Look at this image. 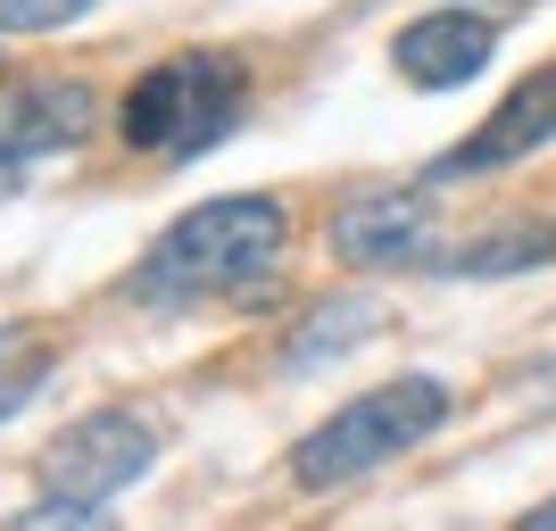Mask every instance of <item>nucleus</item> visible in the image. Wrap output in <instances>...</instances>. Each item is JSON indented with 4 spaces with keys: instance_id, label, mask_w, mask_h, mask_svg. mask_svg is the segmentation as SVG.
<instances>
[{
    "instance_id": "1a4fd4ad",
    "label": "nucleus",
    "mask_w": 556,
    "mask_h": 531,
    "mask_svg": "<svg viewBox=\"0 0 556 531\" xmlns=\"http://www.w3.org/2000/svg\"><path fill=\"white\" fill-rule=\"evenodd\" d=\"M432 275L448 282H490V275H532V266H556V225H490L473 232V241H457V250H432L424 257Z\"/></svg>"
},
{
    "instance_id": "f03ea898",
    "label": "nucleus",
    "mask_w": 556,
    "mask_h": 531,
    "mask_svg": "<svg viewBox=\"0 0 556 531\" xmlns=\"http://www.w3.org/2000/svg\"><path fill=\"white\" fill-rule=\"evenodd\" d=\"M241 116H250V67L232 50H175L125 92L116 134L125 150H150V159H200Z\"/></svg>"
},
{
    "instance_id": "f257e3e1",
    "label": "nucleus",
    "mask_w": 556,
    "mask_h": 531,
    "mask_svg": "<svg viewBox=\"0 0 556 531\" xmlns=\"http://www.w3.org/2000/svg\"><path fill=\"white\" fill-rule=\"evenodd\" d=\"M282 241H291V216H282L275 191H225V200H200L191 216L141 250L134 266V300L141 307H208V300H241L282 266Z\"/></svg>"
},
{
    "instance_id": "0eeeda50",
    "label": "nucleus",
    "mask_w": 556,
    "mask_h": 531,
    "mask_svg": "<svg viewBox=\"0 0 556 531\" xmlns=\"http://www.w3.org/2000/svg\"><path fill=\"white\" fill-rule=\"evenodd\" d=\"M540 141H556V67L523 75L498 109L473 125V134L448 150V159H432V184H457V175H498V166H515L523 150H540Z\"/></svg>"
},
{
    "instance_id": "423d86ee",
    "label": "nucleus",
    "mask_w": 556,
    "mask_h": 531,
    "mask_svg": "<svg viewBox=\"0 0 556 531\" xmlns=\"http://www.w3.org/2000/svg\"><path fill=\"white\" fill-rule=\"evenodd\" d=\"M498 59V17H482V9H432V17H407L391 34V67L416 84V92H457V84H473V75Z\"/></svg>"
},
{
    "instance_id": "f8f14e48",
    "label": "nucleus",
    "mask_w": 556,
    "mask_h": 531,
    "mask_svg": "<svg viewBox=\"0 0 556 531\" xmlns=\"http://www.w3.org/2000/svg\"><path fill=\"white\" fill-rule=\"evenodd\" d=\"M92 9V0H0V34H59Z\"/></svg>"
},
{
    "instance_id": "39448f33",
    "label": "nucleus",
    "mask_w": 556,
    "mask_h": 531,
    "mask_svg": "<svg viewBox=\"0 0 556 531\" xmlns=\"http://www.w3.org/2000/svg\"><path fill=\"white\" fill-rule=\"evenodd\" d=\"M332 257L349 275H399V266H424L432 257V200L416 184H374L349 191L341 216H332Z\"/></svg>"
},
{
    "instance_id": "9d476101",
    "label": "nucleus",
    "mask_w": 556,
    "mask_h": 531,
    "mask_svg": "<svg viewBox=\"0 0 556 531\" xmlns=\"http://www.w3.org/2000/svg\"><path fill=\"white\" fill-rule=\"evenodd\" d=\"M50 366H59L50 332H34V324H0V423L50 382Z\"/></svg>"
},
{
    "instance_id": "4468645a",
    "label": "nucleus",
    "mask_w": 556,
    "mask_h": 531,
    "mask_svg": "<svg viewBox=\"0 0 556 531\" xmlns=\"http://www.w3.org/2000/svg\"><path fill=\"white\" fill-rule=\"evenodd\" d=\"M523 523H532V531H548V523H556V498H548V507H532Z\"/></svg>"
},
{
    "instance_id": "ddd939ff",
    "label": "nucleus",
    "mask_w": 556,
    "mask_h": 531,
    "mask_svg": "<svg viewBox=\"0 0 556 531\" xmlns=\"http://www.w3.org/2000/svg\"><path fill=\"white\" fill-rule=\"evenodd\" d=\"M25 166H34V159H17V150H9V141H0V200H9V191L25 184Z\"/></svg>"
},
{
    "instance_id": "20e7f679",
    "label": "nucleus",
    "mask_w": 556,
    "mask_h": 531,
    "mask_svg": "<svg viewBox=\"0 0 556 531\" xmlns=\"http://www.w3.org/2000/svg\"><path fill=\"white\" fill-rule=\"evenodd\" d=\"M150 465H159L150 416H134V407H92V416H75L67 432L42 448V482H50V498L100 515L109 498H125Z\"/></svg>"
},
{
    "instance_id": "6e6552de",
    "label": "nucleus",
    "mask_w": 556,
    "mask_h": 531,
    "mask_svg": "<svg viewBox=\"0 0 556 531\" xmlns=\"http://www.w3.org/2000/svg\"><path fill=\"white\" fill-rule=\"evenodd\" d=\"M92 84H75V75H25L0 92V141L17 150V159H50V150H84L92 134Z\"/></svg>"
},
{
    "instance_id": "7ed1b4c3",
    "label": "nucleus",
    "mask_w": 556,
    "mask_h": 531,
    "mask_svg": "<svg viewBox=\"0 0 556 531\" xmlns=\"http://www.w3.org/2000/svg\"><path fill=\"white\" fill-rule=\"evenodd\" d=\"M441 423H448V382L399 374L382 391L349 399L341 416H325L291 448V482L316 490V498H325V490H349V482H366V473H382L391 457H407L416 440H432Z\"/></svg>"
},
{
    "instance_id": "9b49d317",
    "label": "nucleus",
    "mask_w": 556,
    "mask_h": 531,
    "mask_svg": "<svg viewBox=\"0 0 556 531\" xmlns=\"http://www.w3.org/2000/svg\"><path fill=\"white\" fill-rule=\"evenodd\" d=\"M382 324V300H366V291H349V300H332L325 316H307L300 332H291V366H316V357H341L357 332H374Z\"/></svg>"
}]
</instances>
